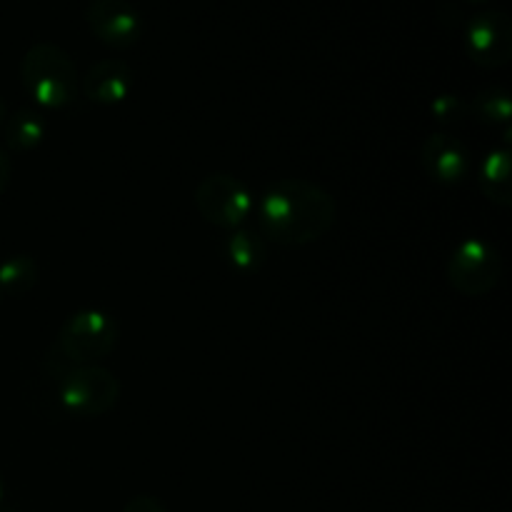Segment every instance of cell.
Instances as JSON below:
<instances>
[{
    "label": "cell",
    "instance_id": "d6986e66",
    "mask_svg": "<svg viewBox=\"0 0 512 512\" xmlns=\"http://www.w3.org/2000/svg\"><path fill=\"white\" fill-rule=\"evenodd\" d=\"M5 118H8V108H5V100L3 95H0V125L5 123Z\"/></svg>",
    "mask_w": 512,
    "mask_h": 512
},
{
    "label": "cell",
    "instance_id": "4fadbf2b",
    "mask_svg": "<svg viewBox=\"0 0 512 512\" xmlns=\"http://www.w3.org/2000/svg\"><path fill=\"white\" fill-rule=\"evenodd\" d=\"M45 133H48V123L33 108H20L10 118H5V143L18 153L38 148L45 140Z\"/></svg>",
    "mask_w": 512,
    "mask_h": 512
},
{
    "label": "cell",
    "instance_id": "52a82bcc",
    "mask_svg": "<svg viewBox=\"0 0 512 512\" xmlns=\"http://www.w3.org/2000/svg\"><path fill=\"white\" fill-rule=\"evenodd\" d=\"M465 50L485 70L505 68L512 58V23L503 10H480L465 25Z\"/></svg>",
    "mask_w": 512,
    "mask_h": 512
},
{
    "label": "cell",
    "instance_id": "ac0fdd59",
    "mask_svg": "<svg viewBox=\"0 0 512 512\" xmlns=\"http://www.w3.org/2000/svg\"><path fill=\"white\" fill-rule=\"evenodd\" d=\"M10 178H13V165H10L8 153H5V150L0 148V195H3L5 190H8Z\"/></svg>",
    "mask_w": 512,
    "mask_h": 512
},
{
    "label": "cell",
    "instance_id": "30bf717a",
    "mask_svg": "<svg viewBox=\"0 0 512 512\" xmlns=\"http://www.w3.org/2000/svg\"><path fill=\"white\" fill-rule=\"evenodd\" d=\"M133 68L125 60L105 58L90 65L88 73L83 75V93L85 98L98 105H118L125 103L133 90Z\"/></svg>",
    "mask_w": 512,
    "mask_h": 512
},
{
    "label": "cell",
    "instance_id": "7c38bea8",
    "mask_svg": "<svg viewBox=\"0 0 512 512\" xmlns=\"http://www.w3.org/2000/svg\"><path fill=\"white\" fill-rule=\"evenodd\" d=\"M225 258L240 273L255 275L268 260V240L248 228L230 230V235L225 238Z\"/></svg>",
    "mask_w": 512,
    "mask_h": 512
},
{
    "label": "cell",
    "instance_id": "ba28073f",
    "mask_svg": "<svg viewBox=\"0 0 512 512\" xmlns=\"http://www.w3.org/2000/svg\"><path fill=\"white\" fill-rule=\"evenodd\" d=\"M85 23L103 45L128 50L143 35V18L130 0H90Z\"/></svg>",
    "mask_w": 512,
    "mask_h": 512
},
{
    "label": "cell",
    "instance_id": "e0dca14e",
    "mask_svg": "<svg viewBox=\"0 0 512 512\" xmlns=\"http://www.w3.org/2000/svg\"><path fill=\"white\" fill-rule=\"evenodd\" d=\"M123 512H168V508L153 495H135L125 503Z\"/></svg>",
    "mask_w": 512,
    "mask_h": 512
},
{
    "label": "cell",
    "instance_id": "8992f818",
    "mask_svg": "<svg viewBox=\"0 0 512 512\" xmlns=\"http://www.w3.org/2000/svg\"><path fill=\"white\" fill-rule=\"evenodd\" d=\"M195 208L205 223L220 230H238L253 213V195L235 175L210 173L195 188Z\"/></svg>",
    "mask_w": 512,
    "mask_h": 512
},
{
    "label": "cell",
    "instance_id": "277c9868",
    "mask_svg": "<svg viewBox=\"0 0 512 512\" xmlns=\"http://www.w3.org/2000/svg\"><path fill=\"white\" fill-rule=\"evenodd\" d=\"M58 398L75 418H100L118 405L120 380L103 365H73L60 375Z\"/></svg>",
    "mask_w": 512,
    "mask_h": 512
},
{
    "label": "cell",
    "instance_id": "9c48e42d",
    "mask_svg": "<svg viewBox=\"0 0 512 512\" xmlns=\"http://www.w3.org/2000/svg\"><path fill=\"white\" fill-rule=\"evenodd\" d=\"M420 163H423L425 175L435 183L458 185L468 178L470 173V153L455 135L433 133L425 138L420 148Z\"/></svg>",
    "mask_w": 512,
    "mask_h": 512
},
{
    "label": "cell",
    "instance_id": "5b68a950",
    "mask_svg": "<svg viewBox=\"0 0 512 512\" xmlns=\"http://www.w3.org/2000/svg\"><path fill=\"white\" fill-rule=\"evenodd\" d=\"M448 283L468 298H483L493 293L503 280V255L483 238H468L455 245L448 258Z\"/></svg>",
    "mask_w": 512,
    "mask_h": 512
},
{
    "label": "cell",
    "instance_id": "5bb4252c",
    "mask_svg": "<svg viewBox=\"0 0 512 512\" xmlns=\"http://www.w3.org/2000/svg\"><path fill=\"white\" fill-rule=\"evenodd\" d=\"M468 108L473 110V115L480 123L505 125V128L510 125L512 100L508 90L500 88V85H488V88L478 90V93L473 95V100H470Z\"/></svg>",
    "mask_w": 512,
    "mask_h": 512
},
{
    "label": "cell",
    "instance_id": "44dd1931",
    "mask_svg": "<svg viewBox=\"0 0 512 512\" xmlns=\"http://www.w3.org/2000/svg\"><path fill=\"white\" fill-rule=\"evenodd\" d=\"M468 3H473V5H480V3H488V0H468Z\"/></svg>",
    "mask_w": 512,
    "mask_h": 512
},
{
    "label": "cell",
    "instance_id": "ffe728a7",
    "mask_svg": "<svg viewBox=\"0 0 512 512\" xmlns=\"http://www.w3.org/2000/svg\"><path fill=\"white\" fill-rule=\"evenodd\" d=\"M3 493H5V485H3V475H0V503H3Z\"/></svg>",
    "mask_w": 512,
    "mask_h": 512
},
{
    "label": "cell",
    "instance_id": "6da1fadb",
    "mask_svg": "<svg viewBox=\"0 0 512 512\" xmlns=\"http://www.w3.org/2000/svg\"><path fill=\"white\" fill-rule=\"evenodd\" d=\"M335 218L333 195L303 178L275 180L258 203L260 235L285 248L315 243L333 228Z\"/></svg>",
    "mask_w": 512,
    "mask_h": 512
},
{
    "label": "cell",
    "instance_id": "7402d4cb",
    "mask_svg": "<svg viewBox=\"0 0 512 512\" xmlns=\"http://www.w3.org/2000/svg\"><path fill=\"white\" fill-rule=\"evenodd\" d=\"M0 512H15V510H0Z\"/></svg>",
    "mask_w": 512,
    "mask_h": 512
},
{
    "label": "cell",
    "instance_id": "7a4b0ae2",
    "mask_svg": "<svg viewBox=\"0 0 512 512\" xmlns=\"http://www.w3.org/2000/svg\"><path fill=\"white\" fill-rule=\"evenodd\" d=\"M23 88L40 108L63 110L78 98V70L73 58L55 43H35L20 63Z\"/></svg>",
    "mask_w": 512,
    "mask_h": 512
},
{
    "label": "cell",
    "instance_id": "2e32d148",
    "mask_svg": "<svg viewBox=\"0 0 512 512\" xmlns=\"http://www.w3.org/2000/svg\"><path fill=\"white\" fill-rule=\"evenodd\" d=\"M430 110H433V115L438 123H450V120L463 118V113L468 110V105H465L463 98H458V95L443 93L433 100Z\"/></svg>",
    "mask_w": 512,
    "mask_h": 512
},
{
    "label": "cell",
    "instance_id": "9a60e30c",
    "mask_svg": "<svg viewBox=\"0 0 512 512\" xmlns=\"http://www.w3.org/2000/svg\"><path fill=\"white\" fill-rule=\"evenodd\" d=\"M38 283V263L30 255H10L0 260V293L23 295Z\"/></svg>",
    "mask_w": 512,
    "mask_h": 512
},
{
    "label": "cell",
    "instance_id": "3957f363",
    "mask_svg": "<svg viewBox=\"0 0 512 512\" xmlns=\"http://www.w3.org/2000/svg\"><path fill=\"white\" fill-rule=\"evenodd\" d=\"M118 345V325L103 310H78L58 330L60 358L68 365H95Z\"/></svg>",
    "mask_w": 512,
    "mask_h": 512
},
{
    "label": "cell",
    "instance_id": "8fae6325",
    "mask_svg": "<svg viewBox=\"0 0 512 512\" xmlns=\"http://www.w3.org/2000/svg\"><path fill=\"white\" fill-rule=\"evenodd\" d=\"M512 160L510 148H495L485 155L478 173V185L490 203L500 208L512 205Z\"/></svg>",
    "mask_w": 512,
    "mask_h": 512
}]
</instances>
